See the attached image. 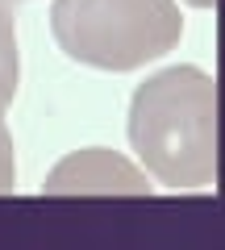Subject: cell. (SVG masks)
Segmentation results:
<instances>
[{"mask_svg":"<svg viewBox=\"0 0 225 250\" xmlns=\"http://www.w3.org/2000/svg\"><path fill=\"white\" fill-rule=\"evenodd\" d=\"M129 142L159 184L188 192L217 184V88L196 67L146 80L129 104Z\"/></svg>","mask_w":225,"mask_h":250,"instance_id":"cell-1","label":"cell"},{"mask_svg":"<svg viewBox=\"0 0 225 250\" xmlns=\"http://www.w3.org/2000/svg\"><path fill=\"white\" fill-rule=\"evenodd\" d=\"M54 42L96 71H134L163 59L184 34L175 0H54Z\"/></svg>","mask_w":225,"mask_h":250,"instance_id":"cell-2","label":"cell"},{"mask_svg":"<svg viewBox=\"0 0 225 250\" xmlns=\"http://www.w3.org/2000/svg\"><path fill=\"white\" fill-rule=\"evenodd\" d=\"M46 192H54V196L59 192H134V196H142V192H150V184L117 154L83 150L54 167V175L46 179Z\"/></svg>","mask_w":225,"mask_h":250,"instance_id":"cell-3","label":"cell"},{"mask_svg":"<svg viewBox=\"0 0 225 250\" xmlns=\"http://www.w3.org/2000/svg\"><path fill=\"white\" fill-rule=\"evenodd\" d=\"M21 59H17V25H13V4L0 0V108L17 96Z\"/></svg>","mask_w":225,"mask_h":250,"instance_id":"cell-4","label":"cell"},{"mask_svg":"<svg viewBox=\"0 0 225 250\" xmlns=\"http://www.w3.org/2000/svg\"><path fill=\"white\" fill-rule=\"evenodd\" d=\"M13 184H17V159H13L9 125H4V117H0V196H4V192H13Z\"/></svg>","mask_w":225,"mask_h":250,"instance_id":"cell-5","label":"cell"},{"mask_svg":"<svg viewBox=\"0 0 225 250\" xmlns=\"http://www.w3.org/2000/svg\"><path fill=\"white\" fill-rule=\"evenodd\" d=\"M188 4H213V0H188Z\"/></svg>","mask_w":225,"mask_h":250,"instance_id":"cell-6","label":"cell"},{"mask_svg":"<svg viewBox=\"0 0 225 250\" xmlns=\"http://www.w3.org/2000/svg\"><path fill=\"white\" fill-rule=\"evenodd\" d=\"M9 4H17V0H9Z\"/></svg>","mask_w":225,"mask_h":250,"instance_id":"cell-7","label":"cell"}]
</instances>
